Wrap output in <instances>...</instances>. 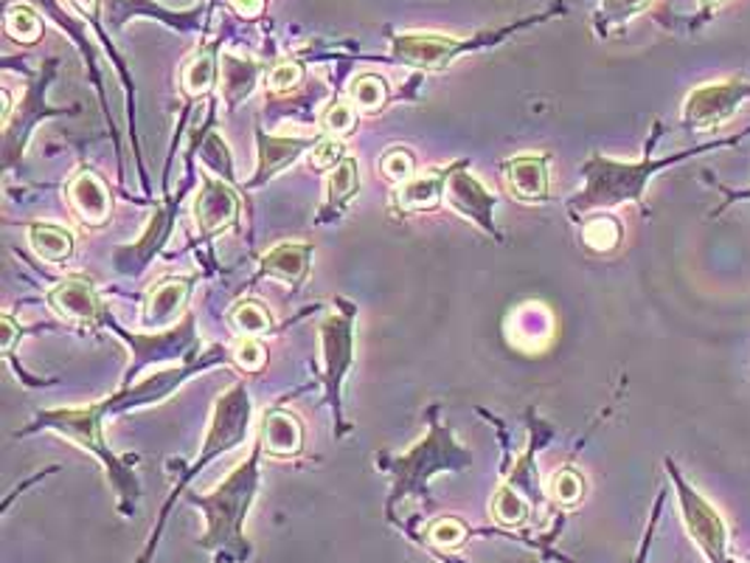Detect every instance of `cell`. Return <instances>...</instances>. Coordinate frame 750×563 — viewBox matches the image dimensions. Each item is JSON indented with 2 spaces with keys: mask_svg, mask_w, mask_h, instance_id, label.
<instances>
[{
  "mask_svg": "<svg viewBox=\"0 0 750 563\" xmlns=\"http://www.w3.org/2000/svg\"><path fill=\"white\" fill-rule=\"evenodd\" d=\"M231 7L237 12L247 14V17H256L262 12V7H265V0H231Z\"/></svg>",
  "mask_w": 750,
  "mask_h": 563,
  "instance_id": "36",
  "label": "cell"
},
{
  "mask_svg": "<svg viewBox=\"0 0 750 563\" xmlns=\"http://www.w3.org/2000/svg\"><path fill=\"white\" fill-rule=\"evenodd\" d=\"M189 288H192V282L189 279H167L160 282L158 288H153V294H149L144 308L146 327L164 330L169 327V324L178 322L183 308H186Z\"/></svg>",
  "mask_w": 750,
  "mask_h": 563,
  "instance_id": "13",
  "label": "cell"
},
{
  "mask_svg": "<svg viewBox=\"0 0 750 563\" xmlns=\"http://www.w3.org/2000/svg\"><path fill=\"white\" fill-rule=\"evenodd\" d=\"M237 215H240V201L233 195V189L226 181L206 178L194 201V223H197L199 235H217L231 226Z\"/></svg>",
  "mask_w": 750,
  "mask_h": 563,
  "instance_id": "7",
  "label": "cell"
},
{
  "mask_svg": "<svg viewBox=\"0 0 750 563\" xmlns=\"http://www.w3.org/2000/svg\"><path fill=\"white\" fill-rule=\"evenodd\" d=\"M301 422L287 411H267L262 420V436L259 443L267 454L273 456H292L301 451Z\"/></svg>",
  "mask_w": 750,
  "mask_h": 563,
  "instance_id": "15",
  "label": "cell"
},
{
  "mask_svg": "<svg viewBox=\"0 0 750 563\" xmlns=\"http://www.w3.org/2000/svg\"><path fill=\"white\" fill-rule=\"evenodd\" d=\"M48 299H51L53 310L71 319V322L94 324L99 319V296H96V288L87 279L60 282L57 288H51Z\"/></svg>",
  "mask_w": 750,
  "mask_h": 563,
  "instance_id": "10",
  "label": "cell"
},
{
  "mask_svg": "<svg viewBox=\"0 0 750 563\" xmlns=\"http://www.w3.org/2000/svg\"><path fill=\"white\" fill-rule=\"evenodd\" d=\"M582 493H584V482L577 470L565 468V470H559L557 477H554L552 496L557 499L559 504H577L579 499H582Z\"/></svg>",
  "mask_w": 750,
  "mask_h": 563,
  "instance_id": "27",
  "label": "cell"
},
{
  "mask_svg": "<svg viewBox=\"0 0 750 563\" xmlns=\"http://www.w3.org/2000/svg\"><path fill=\"white\" fill-rule=\"evenodd\" d=\"M669 474L675 479V490L680 499V513H684L686 530L694 538L700 550L705 552L711 563H728V530L719 513L711 507L709 499H703L698 490L691 488L684 477H680L675 465L669 463Z\"/></svg>",
  "mask_w": 750,
  "mask_h": 563,
  "instance_id": "4",
  "label": "cell"
},
{
  "mask_svg": "<svg viewBox=\"0 0 750 563\" xmlns=\"http://www.w3.org/2000/svg\"><path fill=\"white\" fill-rule=\"evenodd\" d=\"M233 358H237V363H240L242 369L253 372V369H259L262 363H265V349L253 342V338H242V342L237 344V349H233Z\"/></svg>",
  "mask_w": 750,
  "mask_h": 563,
  "instance_id": "33",
  "label": "cell"
},
{
  "mask_svg": "<svg viewBox=\"0 0 750 563\" xmlns=\"http://www.w3.org/2000/svg\"><path fill=\"white\" fill-rule=\"evenodd\" d=\"M7 32L12 34L14 40H21V43L40 40V32H43L40 17H37V14H34L32 9H26V7L9 9V14H7Z\"/></svg>",
  "mask_w": 750,
  "mask_h": 563,
  "instance_id": "24",
  "label": "cell"
},
{
  "mask_svg": "<svg viewBox=\"0 0 750 563\" xmlns=\"http://www.w3.org/2000/svg\"><path fill=\"white\" fill-rule=\"evenodd\" d=\"M214 85V60L211 55H199L183 71V87H186L189 96H203L208 94Z\"/></svg>",
  "mask_w": 750,
  "mask_h": 563,
  "instance_id": "23",
  "label": "cell"
},
{
  "mask_svg": "<svg viewBox=\"0 0 750 563\" xmlns=\"http://www.w3.org/2000/svg\"><path fill=\"white\" fill-rule=\"evenodd\" d=\"M320 344L326 358V386H329V397L338 403L340 383L352 367V322L338 313L326 319L320 327Z\"/></svg>",
  "mask_w": 750,
  "mask_h": 563,
  "instance_id": "8",
  "label": "cell"
},
{
  "mask_svg": "<svg viewBox=\"0 0 750 563\" xmlns=\"http://www.w3.org/2000/svg\"><path fill=\"white\" fill-rule=\"evenodd\" d=\"M383 172L391 181H411L413 178V158L406 153V149H394L383 158Z\"/></svg>",
  "mask_w": 750,
  "mask_h": 563,
  "instance_id": "30",
  "label": "cell"
},
{
  "mask_svg": "<svg viewBox=\"0 0 750 563\" xmlns=\"http://www.w3.org/2000/svg\"><path fill=\"white\" fill-rule=\"evenodd\" d=\"M358 164L354 158H343L329 178V206H343L358 192Z\"/></svg>",
  "mask_w": 750,
  "mask_h": 563,
  "instance_id": "22",
  "label": "cell"
},
{
  "mask_svg": "<svg viewBox=\"0 0 750 563\" xmlns=\"http://www.w3.org/2000/svg\"><path fill=\"white\" fill-rule=\"evenodd\" d=\"M447 175L431 172V175H416L406 187L399 189V206L408 208V212H419V208H431L438 203V195L445 192Z\"/></svg>",
  "mask_w": 750,
  "mask_h": 563,
  "instance_id": "17",
  "label": "cell"
},
{
  "mask_svg": "<svg viewBox=\"0 0 750 563\" xmlns=\"http://www.w3.org/2000/svg\"><path fill=\"white\" fill-rule=\"evenodd\" d=\"M76 3H80L82 12H96V3H99V0H76Z\"/></svg>",
  "mask_w": 750,
  "mask_h": 563,
  "instance_id": "38",
  "label": "cell"
},
{
  "mask_svg": "<svg viewBox=\"0 0 750 563\" xmlns=\"http://www.w3.org/2000/svg\"><path fill=\"white\" fill-rule=\"evenodd\" d=\"M256 85V65L247 60H237V57H226L222 60V96L228 101H240L242 96L251 94Z\"/></svg>",
  "mask_w": 750,
  "mask_h": 563,
  "instance_id": "19",
  "label": "cell"
},
{
  "mask_svg": "<svg viewBox=\"0 0 750 563\" xmlns=\"http://www.w3.org/2000/svg\"><path fill=\"white\" fill-rule=\"evenodd\" d=\"M310 147H315V141L279 139V135H270V139H267L265 133H259V175L253 178L251 187H259L267 178L279 175L287 164L295 161V158Z\"/></svg>",
  "mask_w": 750,
  "mask_h": 563,
  "instance_id": "14",
  "label": "cell"
},
{
  "mask_svg": "<svg viewBox=\"0 0 750 563\" xmlns=\"http://www.w3.org/2000/svg\"><path fill=\"white\" fill-rule=\"evenodd\" d=\"M231 319L247 338H253L256 333H265V330L270 327V315H267V310L256 302L237 304V308H233V313H231Z\"/></svg>",
  "mask_w": 750,
  "mask_h": 563,
  "instance_id": "26",
  "label": "cell"
},
{
  "mask_svg": "<svg viewBox=\"0 0 750 563\" xmlns=\"http://www.w3.org/2000/svg\"><path fill=\"white\" fill-rule=\"evenodd\" d=\"M259 445L214 493H189V502L197 504L206 516V536L199 538V547L214 552L219 563H242L253 552L245 538V518L259 490Z\"/></svg>",
  "mask_w": 750,
  "mask_h": 563,
  "instance_id": "1",
  "label": "cell"
},
{
  "mask_svg": "<svg viewBox=\"0 0 750 563\" xmlns=\"http://www.w3.org/2000/svg\"><path fill=\"white\" fill-rule=\"evenodd\" d=\"M464 43L445 37V34H399L394 40V57L408 65L436 68L456 57Z\"/></svg>",
  "mask_w": 750,
  "mask_h": 563,
  "instance_id": "9",
  "label": "cell"
},
{
  "mask_svg": "<svg viewBox=\"0 0 750 563\" xmlns=\"http://www.w3.org/2000/svg\"><path fill=\"white\" fill-rule=\"evenodd\" d=\"M506 187L515 197L523 201H545L548 197V164L540 155H523L506 164Z\"/></svg>",
  "mask_w": 750,
  "mask_h": 563,
  "instance_id": "12",
  "label": "cell"
},
{
  "mask_svg": "<svg viewBox=\"0 0 750 563\" xmlns=\"http://www.w3.org/2000/svg\"><path fill=\"white\" fill-rule=\"evenodd\" d=\"M745 99H750V80H725L694 87L684 105V124L698 133H711L723 128Z\"/></svg>",
  "mask_w": 750,
  "mask_h": 563,
  "instance_id": "5",
  "label": "cell"
},
{
  "mask_svg": "<svg viewBox=\"0 0 750 563\" xmlns=\"http://www.w3.org/2000/svg\"><path fill=\"white\" fill-rule=\"evenodd\" d=\"M340 153H343V147H340L338 139H318L315 141L313 153H310V161H313V167H318V169L338 167Z\"/></svg>",
  "mask_w": 750,
  "mask_h": 563,
  "instance_id": "31",
  "label": "cell"
},
{
  "mask_svg": "<svg viewBox=\"0 0 750 563\" xmlns=\"http://www.w3.org/2000/svg\"><path fill=\"white\" fill-rule=\"evenodd\" d=\"M301 82V65L299 62H279L273 68L270 76H267V85L276 94H285V91H292V87Z\"/></svg>",
  "mask_w": 750,
  "mask_h": 563,
  "instance_id": "29",
  "label": "cell"
},
{
  "mask_svg": "<svg viewBox=\"0 0 750 563\" xmlns=\"http://www.w3.org/2000/svg\"><path fill=\"white\" fill-rule=\"evenodd\" d=\"M492 516L498 518L504 527H520L529 518V504H525V499L520 496L518 490L504 484L492 499Z\"/></svg>",
  "mask_w": 750,
  "mask_h": 563,
  "instance_id": "21",
  "label": "cell"
},
{
  "mask_svg": "<svg viewBox=\"0 0 750 563\" xmlns=\"http://www.w3.org/2000/svg\"><path fill=\"white\" fill-rule=\"evenodd\" d=\"M0 330H3V352H12L14 338H17V324H14L9 315H3V319H0Z\"/></svg>",
  "mask_w": 750,
  "mask_h": 563,
  "instance_id": "35",
  "label": "cell"
},
{
  "mask_svg": "<svg viewBox=\"0 0 750 563\" xmlns=\"http://www.w3.org/2000/svg\"><path fill=\"white\" fill-rule=\"evenodd\" d=\"M582 235L588 249L598 251V254H607V251L616 249L618 240H621V226H618L616 217L598 215L584 223Z\"/></svg>",
  "mask_w": 750,
  "mask_h": 563,
  "instance_id": "20",
  "label": "cell"
},
{
  "mask_svg": "<svg viewBox=\"0 0 750 563\" xmlns=\"http://www.w3.org/2000/svg\"><path fill=\"white\" fill-rule=\"evenodd\" d=\"M709 147H694L686 149L680 155H666L661 161H652L650 147L646 155L638 164L627 161H610L605 155H593L591 161L582 167L584 175V189L571 201L573 215H588V212H596V208H613L621 206V203H638L644 197L646 183H650L652 175H657L661 169L672 167V164H680L686 158H694V155L705 153Z\"/></svg>",
  "mask_w": 750,
  "mask_h": 563,
  "instance_id": "2",
  "label": "cell"
},
{
  "mask_svg": "<svg viewBox=\"0 0 750 563\" xmlns=\"http://www.w3.org/2000/svg\"><path fill=\"white\" fill-rule=\"evenodd\" d=\"M445 195H447V206L456 208L459 215L475 220L479 226H484L486 231H492V235H498L495 220H492V212H495L498 201H495V195H489V192L481 187L479 178H472L467 169H456V172L447 175Z\"/></svg>",
  "mask_w": 750,
  "mask_h": 563,
  "instance_id": "6",
  "label": "cell"
},
{
  "mask_svg": "<svg viewBox=\"0 0 750 563\" xmlns=\"http://www.w3.org/2000/svg\"><path fill=\"white\" fill-rule=\"evenodd\" d=\"M723 192H725V203L717 208V212H714V215H719V212H723V208L734 201H750V187L748 189H723Z\"/></svg>",
  "mask_w": 750,
  "mask_h": 563,
  "instance_id": "37",
  "label": "cell"
},
{
  "mask_svg": "<svg viewBox=\"0 0 750 563\" xmlns=\"http://www.w3.org/2000/svg\"><path fill=\"white\" fill-rule=\"evenodd\" d=\"M28 245L34 249V254L46 262H62L71 256L73 251V237L71 231L60 226H32L28 228Z\"/></svg>",
  "mask_w": 750,
  "mask_h": 563,
  "instance_id": "18",
  "label": "cell"
},
{
  "mask_svg": "<svg viewBox=\"0 0 750 563\" xmlns=\"http://www.w3.org/2000/svg\"><path fill=\"white\" fill-rule=\"evenodd\" d=\"M68 201H71L73 212L90 226H99L110 217V192H107L105 181L96 172H80L68 187Z\"/></svg>",
  "mask_w": 750,
  "mask_h": 563,
  "instance_id": "11",
  "label": "cell"
},
{
  "mask_svg": "<svg viewBox=\"0 0 750 563\" xmlns=\"http://www.w3.org/2000/svg\"><path fill=\"white\" fill-rule=\"evenodd\" d=\"M650 0H605V14L610 21H625L630 14L641 12Z\"/></svg>",
  "mask_w": 750,
  "mask_h": 563,
  "instance_id": "34",
  "label": "cell"
},
{
  "mask_svg": "<svg viewBox=\"0 0 750 563\" xmlns=\"http://www.w3.org/2000/svg\"><path fill=\"white\" fill-rule=\"evenodd\" d=\"M306 268H310V245H299V242L276 245L262 256V274L287 282V285L304 279Z\"/></svg>",
  "mask_w": 750,
  "mask_h": 563,
  "instance_id": "16",
  "label": "cell"
},
{
  "mask_svg": "<svg viewBox=\"0 0 750 563\" xmlns=\"http://www.w3.org/2000/svg\"><path fill=\"white\" fill-rule=\"evenodd\" d=\"M386 96H388V91L379 76L368 74V76H358V80L352 82V99L360 110H377L379 105L386 101Z\"/></svg>",
  "mask_w": 750,
  "mask_h": 563,
  "instance_id": "25",
  "label": "cell"
},
{
  "mask_svg": "<svg viewBox=\"0 0 750 563\" xmlns=\"http://www.w3.org/2000/svg\"><path fill=\"white\" fill-rule=\"evenodd\" d=\"M324 128L326 133L346 135L354 128V108H349V105H335V108H329L324 116Z\"/></svg>",
  "mask_w": 750,
  "mask_h": 563,
  "instance_id": "32",
  "label": "cell"
},
{
  "mask_svg": "<svg viewBox=\"0 0 750 563\" xmlns=\"http://www.w3.org/2000/svg\"><path fill=\"white\" fill-rule=\"evenodd\" d=\"M472 463V456L461 448L452 434L445 429L433 426V434L425 443H419L408 456H402L397 463V488L388 502V507L397 504V499L408 496V493H422L425 490L427 477H433L436 470H456L467 468Z\"/></svg>",
  "mask_w": 750,
  "mask_h": 563,
  "instance_id": "3",
  "label": "cell"
},
{
  "mask_svg": "<svg viewBox=\"0 0 750 563\" xmlns=\"http://www.w3.org/2000/svg\"><path fill=\"white\" fill-rule=\"evenodd\" d=\"M717 3H723V0H700V7H717Z\"/></svg>",
  "mask_w": 750,
  "mask_h": 563,
  "instance_id": "39",
  "label": "cell"
},
{
  "mask_svg": "<svg viewBox=\"0 0 750 563\" xmlns=\"http://www.w3.org/2000/svg\"><path fill=\"white\" fill-rule=\"evenodd\" d=\"M467 538V527L461 522H456V518H441V522H436L431 527V541L436 543V547H441V550H447V547H459L461 541Z\"/></svg>",
  "mask_w": 750,
  "mask_h": 563,
  "instance_id": "28",
  "label": "cell"
}]
</instances>
